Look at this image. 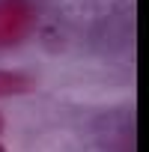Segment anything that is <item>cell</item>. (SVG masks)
Here are the masks:
<instances>
[{"instance_id": "6da1fadb", "label": "cell", "mask_w": 149, "mask_h": 152, "mask_svg": "<svg viewBox=\"0 0 149 152\" xmlns=\"http://www.w3.org/2000/svg\"><path fill=\"white\" fill-rule=\"evenodd\" d=\"M36 21L33 0H0V48L18 45Z\"/></svg>"}, {"instance_id": "7a4b0ae2", "label": "cell", "mask_w": 149, "mask_h": 152, "mask_svg": "<svg viewBox=\"0 0 149 152\" xmlns=\"http://www.w3.org/2000/svg\"><path fill=\"white\" fill-rule=\"evenodd\" d=\"M18 90H27V78L12 75V72H0V93H18Z\"/></svg>"}, {"instance_id": "3957f363", "label": "cell", "mask_w": 149, "mask_h": 152, "mask_svg": "<svg viewBox=\"0 0 149 152\" xmlns=\"http://www.w3.org/2000/svg\"><path fill=\"white\" fill-rule=\"evenodd\" d=\"M0 134H3V113H0Z\"/></svg>"}, {"instance_id": "277c9868", "label": "cell", "mask_w": 149, "mask_h": 152, "mask_svg": "<svg viewBox=\"0 0 149 152\" xmlns=\"http://www.w3.org/2000/svg\"><path fill=\"white\" fill-rule=\"evenodd\" d=\"M0 152H6V146H3V143H0Z\"/></svg>"}]
</instances>
